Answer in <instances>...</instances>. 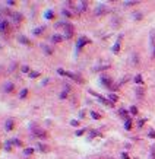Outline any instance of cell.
<instances>
[{
	"mask_svg": "<svg viewBox=\"0 0 155 159\" xmlns=\"http://www.w3.org/2000/svg\"><path fill=\"white\" fill-rule=\"evenodd\" d=\"M63 26H64V35H66V38H72L73 37V26L70 23H63Z\"/></svg>",
	"mask_w": 155,
	"mask_h": 159,
	"instance_id": "6da1fadb",
	"label": "cell"
},
{
	"mask_svg": "<svg viewBox=\"0 0 155 159\" xmlns=\"http://www.w3.org/2000/svg\"><path fill=\"white\" fill-rule=\"evenodd\" d=\"M88 43H89V39H88V38H85V37H81L79 39H78L76 48H78V50H81V48H82V47H83L85 44H88Z\"/></svg>",
	"mask_w": 155,
	"mask_h": 159,
	"instance_id": "7a4b0ae2",
	"label": "cell"
},
{
	"mask_svg": "<svg viewBox=\"0 0 155 159\" xmlns=\"http://www.w3.org/2000/svg\"><path fill=\"white\" fill-rule=\"evenodd\" d=\"M101 83H102V85H104V86H107V88H113V82H111L108 77H105V76H101Z\"/></svg>",
	"mask_w": 155,
	"mask_h": 159,
	"instance_id": "3957f363",
	"label": "cell"
},
{
	"mask_svg": "<svg viewBox=\"0 0 155 159\" xmlns=\"http://www.w3.org/2000/svg\"><path fill=\"white\" fill-rule=\"evenodd\" d=\"M34 131H35L34 134L38 136V137H47V133L44 130H41V129H35V127H34Z\"/></svg>",
	"mask_w": 155,
	"mask_h": 159,
	"instance_id": "277c9868",
	"label": "cell"
},
{
	"mask_svg": "<svg viewBox=\"0 0 155 159\" xmlns=\"http://www.w3.org/2000/svg\"><path fill=\"white\" fill-rule=\"evenodd\" d=\"M9 28V22L7 21H0V32H6Z\"/></svg>",
	"mask_w": 155,
	"mask_h": 159,
	"instance_id": "5b68a950",
	"label": "cell"
},
{
	"mask_svg": "<svg viewBox=\"0 0 155 159\" xmlns=\"http://www.w3.org/2000/svg\"><path fill=\"white\" fill-rule=\"evenodd\" d=\"M143 94H145V92H143V88H142V86H136V96L139 98V99H142V98H143Z\"/></svg>",
	"mask_w": 155,
	"mask_h": 159,
	"instance_id": "8992f818",
	"label": "cell"
},
{
	"mask_svg": "<svg viewBox=\"0 0 155 159\" xmlns=\"http://www.w3.org/2000/svg\"><path fill=\"white\" fill-rule=\"evenodd\" d=\"M104 12H107V9H105V6H104V4H100V6L97 7V10H95V13H97V15H101V13H104Z\"/></svg>",
	"mask_w": 155,
	"mask_h": 159,
	"instance_id": "52a82bcc",
	"label": "cell"
},
{
	"mask_svg": "<svg viewBox=\"0 0 155 159\" xmlns=\"http://www.w3.org/2000/svg\"><path fill=\"white\" fill-rule=\"evenodd\" d=\"M62 39H63V37H62V35H57V34L51 37V41H53V43H60Z\"/></svg>",
	"mask_w": 155,
	"mask_h": 159,
	"instance_id": "ba28073f",
	"label": "cell"
},
{
	"mask_svg": "<svg viewBox=\"0 0 155 159\" xmlns=\"http://www.w3.org/2000/svg\"><path fill=\"white\" fill-rule=\"evenodd\" d=\"M119 50H120V39H117V43L113 45V53H114V54H117V53H119Z\"/></svg>",
	"mask_w": 155,
	"mask_h": 159,
	"instance_id": "9c48e42d",
	"label": "cell"
},
{
	"mask_svg": "<svg viewBox=\"0 0 155 159\" xmlns=\"http://www.w3.org/2000/svg\"><path fill=\"white\" fill-rule=\"evenodd\" d=\"M124 127H126V130H130V129H132V120H130V118H126Z\"/></svg>",
	"mask_w": 155,
	"mask_h": 159,
	"instance_id": "30bf717a",
	"label": "cell"
},
{
	"mask_svg": "<svg viewBox=\"0 0 155 159\" xmlns=\"http://www.w3.org/2000/svg\"><path fill=\"white\" fill-rule=\"evenodd\" d=\"M117 99H119V96H117V95H114V94L108 95V101H110V102H113V104H114V102L117 101Z\"/></svg>",
	"mask_w": 155,
	"mask_h": 159,
	"instance_id": "8fae6325",
	"label": "cell"
},
{
	"mask_svg": "<svg viewBox=\"0 0 155 159\" xmlns=\"http://www.w3.org/2000/svg\"><path fill=\"white\" fill-rule=\"evenodd\" d=\"M13 129V120H7L6 121V130H12Z\"/></svg>",
	"mask_w": 155,
	"mask_h": 159,
	"instance_id": "7c38bea8",
	"label": "cell"
},
{
	"mask_svg": "<svg viewBox=\"0 0 155 159\" xmlns=\"http://www.w3.org/2000/svg\"><path fill=\"white\" fill-rule=\"evenodd\" d=\"M5 90L6 92H12L13 90V85H12V83H6V85H5Z\"/></svg>",
	"mask_w": 155,
	"mask_h": 159,
	"instance_id": "4fadbf2b",
	"label": "cell"
},
{
	"mask_svg": "<svg viewBox=\"0 0 155 159\" xmlns=\"http://www.w3.org/2000/svg\"><path fill=\"white\" fill-rule=\"evenodd\" d=\"M149 35H151V44H152V45H155V29H152V31H151V34H149Z\"/></svg>",
	"mask_w": 155,
	"mask_h": 159,
	"instance_id": "5bb4252c",
	"label": "cell"
},
{
	"mask_svg": "<svg viewBox=\"0 0 155 159\" xmlns=\"http://www.w3.org/2000/svg\"><path fill=\"white\" fill-rule=\"evenodd\" d=\"M27 95H28V90H27V89H22V90H21V94H19V98H22V99H23V98H27Z\"/></svg>",
	"mask_w": 155,
	"mask_h": 159,
	"instance_id": "9a60e30c",
	"label": "cell"
},
{
	"mask_svg": "<svg viewBox=\"0 0 155 159\" xmlns=\"http://www.w3.org/2000/svg\"><path fill=\"white\" fill-rule=\"evenodd\" d=\"M32 153H34V149H32V147H28V149L23 150V155H27V156H28V155H32Z\"/></svg>",
	"mask_w": 155,
	"mask_h": 159,
	"instance_id": "2e32d148",
	"label": "cell"
},
{
	"mask_svg": "<svg viewBox=\"0 0 155 159\" xmlns=\"http://www.w3.org/2000/svg\"><path fill=\"white\" fill-rule=\"evenodd\" d=\"M42 31H44V26H40V28H37V29H34V34H35V35H40Z\"/></svg>",
	"mask_w": 155,
	"mask_h": 159,
	"instance_id": "e0dca14e",
	"label": "cell"
},
{
	"mask_svg": "<svg viewBox=\"0 0 155 159\" xmlns=\"http://www.w3.org/2000/svg\"><path fill=\"white\" fill-rule=\"evenodd\" d=\"M135 82H136V83H139V85L142 83V76H141V74H136V77H135Z\"/></svg>",
	"mask_w": 155,
	"mask_h": 159,
	"instance_id": "ac0fdd59",
	"label": "cell"
},
{
	"mask_svg": "<svg viewBox=\"0 0 155 159\" xmlns=\"http://www.w3.org/2000/svg\"><path fill=\"white\" fill-rule=\"evenodd\" d=\"M40 73L38 72H29V77H38Z\"/></svg>",
	"mask_w": 155,
	"mask_h": 159,
	"instance_id": "d6986e66",
	"label": "cell"
},
{
	"mask_svg": "<svg viewBox=\"0 0 155 159\" xmlns=\"http://www.w3.org/2000/svg\"><path fill=\"white\" fill-rule=\"evenodd\" d=\"M19 41H21L22 44H29V41H28L27 38H25V37H19Z\"/></svg>",
	"mask_w": 155,
	"mask_h": 159,
	"instance_id": "ffe728a7",
	"label": "cell"
},
{
	"mask_svg": "<svg viewBox=\"0 0 155 159\" xmlns=\"http://www.w3.org/2000/svg\"><path fill=\"white\" fill-rule=\"evenodd\" d=\"M46 18H47V19H51V18H53V12H51V10H47V12H46Z\"/></svg>",
	"mask_w": 155,
	"mask_h": 159,
	"instance_id": "44dd1931",
	"label": "cell"
},
{
	"mask_svg": "<svg viewBox=\"0 0 155 159\" xmlns=\"http://www.w3.org/2000/svg\"><path fill=\"white\" fill-rule=\"evenodd\" d=\"M42 48L46 50V53H47V54H51V53H53V50H51L50 47H47V45H42Z\"/></svg>",
	"mask_w": 155,
	"mask_h": 159,
	"instance_id": "7402d4cb",
	"label": "cell"
},
{
	"mask_svg": "<svg viewBox=\"0 0 155 159\" xmlns=\"http://www.w3.org/2000/svg\"><path fill=\"white\" fill-rule=\"evenodd\" d=\"M12 143H13L15 146H21V145H22V143H21V140H18V139H13V140H12Z\"/></svg>",
	"mask_w": 155,
	"mask_h": 159,
	"instance_id": "603a6c76",
	"label": "cell"
},
{
	"mask_svg": "<svg viewBox=\"0 0 155 159\" xmlns=\"http://www.w3.org/2000/svg\"><path fill=\"white\" fill-rule=\"evenodd\" d=\"M91 115H92V118H95V120H98V118H101V115H100V114H97V112H94V111L91 112Z\"/></svg>",
	"mask_w": 155,
	"mask_h": 159,
	"instance_id": "cb8c5ba5",
	"label": "cell"
},
{
	"mask_svg": "<svg viewBox=\"0 0 155 159\" xmlns=\"http://www.w3.org/2000/svg\"><path fill=\"white\" fill-rule=\"evenodd\" d=\"M13 19H15V21H21V19H22V16H21L19 13H15V15H13Z\"/></svg>",
	"mask_w": 155,
	"mask_h": 159,
	"instance_id": "d4e9b609",
	"label": "cell"
},
{
	"mask_svg": "<svg viewBox=\"0 0 155 159\" xmlns=\"http://www.w3.org/2000/svg\"><path fill=\"white\" fill-rule=\"evenodd\" d=\"M87 2H81V10H85V9H87Z\"/></svg>",
	"mask_w": 155,
	"mask_h": 159,
	"instance_id": "484cf974",
	"label": "cell"
},
{
	"mask_svg": "<svg viewBox=\"0 0 155 159\" xmlns=\"http://www.w3.org/2000/svg\"><path fill=\"white\" fill-rule=\"evenodd\" d=\"M38 147H40V150H44V152H47V150H48V147H47V146H44V145H40Z\"/></svg>",
	"mask_w": 155,
	"mask_h": 159,
	"instance_id": "4316f807",
	"label": "cell"
},
{
	"mask_svg": "<svg viewBox=\"0 0 155 159\" xmlns=\"http://www.w3.org/2000/svg\"><path fill=\"white\" fill-rule=\"evenodd\" d=\"M83 133H85V129H82V130H78V131H76V136H82Z\"/></svg>",
	"mask_w": 155,
	"mask_h": 159,
	"instance_id": "83f0119b",
	"label": "cell"
},
{
	"mask_svg": "<svg viewBox=\"0 0 155 159\" xmlns=\"http://www.w3.org/2000/svg\"><path fill=\"white\" fill-rule=\"evenodd\" d=\"M57 73H59V74H62V76H66V72H64L63 69H59V70H57Z\"/></svg>",
	"mask_w": 155,
	"mask_h": 159,
	"instance_id": "f1b7e54d",
	"label": "cell"
},
{
	"mask_svg": "<svg viewBox=\"0 0 155 159\" xmlns=\"http://www.w3.org/2000/svg\"><path fill=\"white\" fill-rule=\"evenodd\" d=\"M130 112H132V114H137V108H136V107H132V108H130Z\"/></svg>",
	"mask_w": 155,
	"mask_h": 159,
	"instance_id": "f546056e",
	"label": "cell"
},
{
	"mask_svg": "<svg viewBox=\"0 0 155 159\" xmlns=\"http://www.w3.org/2000/svg\"><path fill=\"white\" fill-rule=\"evenodd\" d=\"M70 124L76 127V125H79V121H78V120H72V121H70Z\"/></svg>",
	"mask_w": 155,
	"mask_h": 159,
	"instance_id": "4dcf8cb0",
	"label": "cell"
},
{
	"mask_svg": "<svg viewBox=\"0 0 155 159\" xmlns=\"http://www.w3.org/2000/svg\"><path fill=\"white\" fill-rule=\"evenodd\" d=\"M22 72H25V73H29V67H28V66H23V67H22Z\"/></svg>",
	"mask_w": 155,
	"mask_h": 159,
	"instance_id": "1f68e13d",
	"label": "cell"
},
{
	"mask_svg": "<svg viewBox=\"0 0 155 159\" xmlns=\"http://www.w3.org/2000/svg\"><path fill=\"white\" fill-rule=\"evenodd\" d=\"M63 15H64V16H67V18H70V16H72L69 10H63Z\"/></svg>",
	"mask_w": 155,
	"mask_h": 159,
	"instance_id": "d6a6232c",
	"label": "cell"
},
{
	"mask_svg": "<svg viewBox=\"0 0 155 159\" xmlns=\"http://www.w3.org/2000/svg\"><path fill=\"white\" fill-rule=\"evenodd\" d=\"M137 2H124V4L126 6H132V4H136Z\"/></svg>",
	"mask_w": 155,
	"mask_h": 159,
	"instance_id": "836d02e7",
	"label": "cell"
},
{
	"mask_svg": "<svg viewBox=\"0 0 155 159\" xmlns=\"http://www.w3.org/2000/svg\"><path fill=\"white\" fill-rule=\"evenodd\" d=\"M66 95H67V92L64 90V92H62V94H60V98H62V99H64V98H66Z\"/></svg>",
	"mask_w": 155,
	"mask_h": 159,
	"instance_id": "e575fe53",
	"label": "cell"
},
{
	"mask_svg": "<svg viewBox=\"0 0 155 159\" xmlns=\"http://www.w3.org/2000/svg\"><path fill=\"white\" fill-rule=\"evenodd\" d=\"M149 137L155 139V131H154V130H151V131H149Z\"/></svg>",
	"mask_w": 155,
	"mask_h": 159,
	"instance_id": "d590c367",
	"label": "cell"
},
{
	"mask_svg": "<svg viewBox=\"0 0 155 159\" xmlns=\"http://www.w3.org/2000/svg\"><path fill=\"white\" fill-rule=\"evenodd\" d=\"M10 143H12V142H6V143H5V147H6V149H10Z\"/></svg>",
	"mask_w": 155,
	"mask_h": 159,
	"instance_id": "8d00e7d4",
	"label": "cell"
},
{
	"mask_svg": "<svg viewBox=\"0 0 155 159\" xmlns=\"http://www.w3.org/2000/svg\"><path fill=\"white\" fill-rule=\"evenodd\" d=\"M126 114H127V112H126V110H120V115H123V117H124Z\"/></svg>",
	"mask_w": 155,
	"mask_h": 159,
	"instance_id": "74e56055",
	"label": "cell"
},
{
	"mask_svg": "<svg viewBox=\"0 0 155 159\" xmlns=\"http://www.w3.org/2000/svg\"><path fill=\"white\" fill-rule=\"evenodd\" d=\"M122 159H129V156H127V153H122Z\"/></svg>",
	"mask_w": 155,
	"mask_h": 159,
	"instance_id": "f35d334b",
	"label": "cell"
},
{
	"mask_svg": "<svg viewBox=\"0 0 155 159\" xmlns=\"http://www.w3.org/2000/svg\"><path fill=\"white\" fill-rule=\"evenodd\" d=\"M135 18H136V19H141V18H142V15H141V13H136V15H135Z\"/></svg>",
	"mask_w": 155,
	"mask_h": 159,
	"instance_id": "ab89813d",
	"label": "cell"
},
{
	"mask_svg": "<svg viewBox=\"0 0 155 159\" xmlns=\"http://www.w3.org/2000/svg\"><path fill=\"white\" fill-rule=\"evenodd\" d=\"M143 123H145V120H141L139 123H137V124H139V127H142V125H143Z\"/></svg>",
	"mask_w": 155,
	"mask_h": 159,
	"instance_id": "60d3db41",
	"label": "cell"
},
{
	"mask_svg": "<svg viewBox=\"0 0 155 159\" xmlns=\"http://www.w3.org/2000/svg\"><path fill=\"white\" fill-rule=\"evenodd\" d=\"M154 56H155V50H154Z\"/></svg>",
	"mask_w": 155,
	"mask_h": 159,
	"instance_id": "b9f144b4",
	"label": "cell"
}]
</instances>
